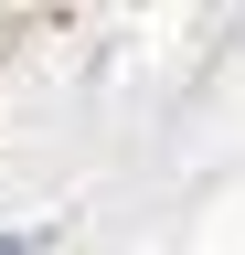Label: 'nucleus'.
<instances>
[{
    "instance_id": "nucleus-1",
    "label": "nucleus",
    "mask_w": 245,
    "mask_h": 255,
    "mask_svg": "<svg viewBox=\"0 0 245 255\" xmlns=\"http://www.w3.org/2000/svg\"><path fill=\"white\" fill-rule=\"evenodd\" d=\"M0 255H32V245H21V234H0Z\"/></svg>"
}]
</instances>
